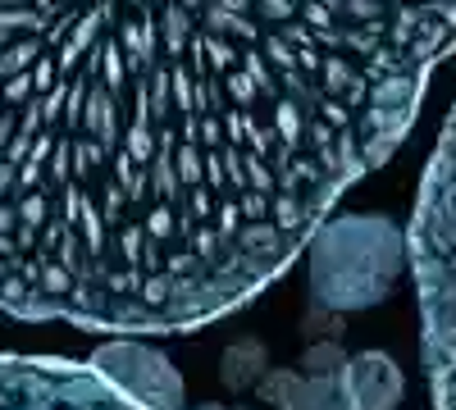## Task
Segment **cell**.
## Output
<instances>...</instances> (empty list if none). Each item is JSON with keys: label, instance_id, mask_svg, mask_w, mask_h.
Listing matches in <instances>:
<instances>
[{"label": "cell", "instance_id": "6da1fadb", "mask_svg": "<svg viewBox=\"0 0 456 410\" xmlns=\"http://www.w3.org/2000/svg\"><path fill=\"white\" fill-rule=\"evenodd\" d=\"M456 0H0V310H242L388 165Z\"/></svg>", "mask_w": 456, "mask_h": 410}, {"label": "cell", "instance_id": "7a4b0ae2", "mask_svg": "<svg viewBox=\"0 0 456 410\" xmlns=\"http://www.w3.org/2000/svg\"><path fill=\"white\" fill-rule=\"evenodd\" d=\"M420 296V356L434 410H456V105L438 133L406 233Z\"/></svg>", "mask_w": 456, "mask_h": 410}, {"label": "cell", "instance_id": "3957f363", "mask_svg": "<svg viewBox=\"0 0 456 410\" xmlns=\"http://www.w3.org/2000/svg\"><path fill=\"white\" fill-rule=\"evenodd\" d=\"M306 265L320 310H370L406 269V233L384 214H329L306 242Z\"/></svg>", "mask_w": 456, "mask_h": 410}, {"label": "cell", "instance_id": "277c9868", "mask_svg": "<svg viewBox=\"0 0 456 410\" xmlns=\"http://www.w3.org/2000/svg\"><path fill=\"white\" fill-rule=\"evenodd\" d=\"M0 410H146L83 360L0 356Z\"/></svg>", "mask_w": 456, "mask_h": 410}, {"label": "cell", "instance_id": "5b68a950", "mask_svg": "<svg viewBox=\"0 0 456 410\" xmlns=\"http://www.w3.org/2000/svg\"><path fill=\"white\" fill-rule=\"evenodd\" d=\"M87 365L146 410H183V374L156 347H146L137 338H114L96 347Z\"/></svg>", "mask_w": 456, "mask_h": 410}, {"label": "cell", "instance_id": "8992f818", "mask_svg": "<svg viewBox=\"0 0 456 410\" xmlns=\"http://www.w3.org/2000/svg\"><path fill=\"white\" fill-rule=\"evenodd\" d=\"M406 379L393 356L361 351L338 369V410H397Z\"/></svg>", "mask_w": 456, "mask_h": 410}, {"label": "cell", "instance_id": "52a82bcc", "mask_svg": "<svg viewBox=\"0 0 456 410\" xmlns=\"http://www.w3.org/2000/svg\"><path fill=\"white\" fill-rule=\"evenodd\" d=\"M256 392L274 410H338V374L333 379H306V374H297V369H265Z\"/></svg>", "mask_w": 456, "mask_h": 410}, {"label": "cell", "instance_id": "ba28073f", "mask_svg": "<svg viewBox=\"0 0 456 410\" xmlns=\"http://www.w3.org/2000/svg\"><path fill=\"white\" fill-rule=\"evenodd\" d=\"M265 369H270V356H265V342L260 338H238L228 342V351L219 356V383L228 392H247L265 379Z\"/></svg>", "mask_w": 456, "mask_h": 410}, {"label": "cell", "instance_id": "9c48e42d", "mask_svg": "<svg viewBox=\"0 0 456 410\" xmlns=\"http://www.w3.org/2000/svg\"><path fill=\"white\" fill-rule=\"evenodd\" d=\"M342 365H347L342 342L338 338H324V342H311L306 347V356H301V374H306V379H333Z\"/></svg>", "mask_w": 456, "mask_h": 410}, {"label": "cell", "instance_id": "30bf717a", "mask_svg": "<svg viewBox=\"0 0 456 410\" xmlns=\"http://www.w3.org/2000/svg\"><path fill=\"white\" fill-rule=\"evenodd\" d=\"M338 328H342V315H333V310H311V319L301 324V333H306L311 342H324V338H338Z\"/></svg>", "mask_w": 456, "mask_h": 410}, {"label": "cell", "instance_id": "8fae6325", "mask_svg": "<svg viewBox=\"0 0 456 410\" xmlns=\"http://www.w3.org/2000/svg\"><path fill=\"white\" fill-rule=\"evenodd\" d=\"M201 410H242V406H201Z\"/></svg>", "mask_w": 456, "mask_h": 410}]
</instances>
